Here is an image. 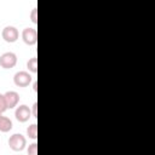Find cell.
<instances>
[{
  "label": "cell",
  "mask_w": 155,
  "mask_h": 155,
  "mask_svg": "<svg viewBox=\"0 0 155 155\" xmlns=\"http://www.w3.org/2000/svg\"><path fill=\"white\" fill-rule=\"evenodd\" d=\"M8 147L13 151H22L27 145V139L21 133H15L8 138Z\"/></svg>",
  "instance_id": "6da1fadb"
},
{
  "label": "cell",
  "mask_w": 155,
  "mask_h": 155,
  "mask_svg": "<svg viewBox=\"0 0 155 155\" xmlns=\"http://www.w3.org/2000/svg\"><path fill=\"white\" fill-rule=\"evenodd\" d=\"M33 78L31 75L25 70H19L13 75V82L18 87H27L30 85Z\"/></svg>",
  "instance_id": "7a4b0ae2"
},
{
  "label": "cell",
  "mask_w": 155,
  "mask_h": 155,
  "mask_svg": "<svg viewBox=\"0 0 155 155\" xmlns=\"http://www.w3.org/2000/svg\"><path fill=\"white\" fill-rule=\"evenodd\" d=\"M1 36H2V39H4L6 42L12 44V42H16V41L18 40V38H19V31H18V29H17L16 27H13V25H6V27L2 29V31H1Z\"/></svg>",
  "instance_id": "3957f363"
},
{
  "label": "cell",
  "mask_w": 155,
  "mask_h": 155,
  "mask_svg": "<svg viewBox=\"0 0 155 155\" xmlns=\"http://www.w3.org/2000/svg\"><path fill=\"white\" fill-rule=\"evenodd\" d=\"M22 40L24 44L29 45V46H33L38 42V31L35 28H30V27H27L22 30Z\"/></svg>",
  "instance_id": "277c9868"
},
{
  "label": "cell",
  "mask_w": 155,
  "mask_h": 155,
  "mask_svg": "<svg viewBox=\"0 0 155 155\" xmlns=\"http://www.w3.org/2000/svg\"><path fill=\"white\" fill-rule=\"evenodd\" d=\"M17 64V56L13 52H4L0 56V67L4 69H11Z\"/></svg>",
  "instance_id": "5b68a950"
},
{
  "label": "cell",
  "mask_w": 155,
  "mask_h": 155,
  "mask_svg": "<svg viewBox=\"0 0 155 155\" xmlns=\"http://www.w3.org/2000/svg\"><path fill=\"white\" fill-rule=\"evenodd\" d=\"M15 116H16L17 121H19V122H27L31 117V110H30V108L28 105L21 104L19 107L16 108Z\"/></svg>",
  "instance_id": "8992f818"
},
{
  "label": "cell",
  "mask_w": 155,
  "mask_h": 155,
  "mask_svg": "<svg viewBox=\"0 0 155 155\" xmlns=\"http://www.w3.org/2000/svg\"><path fill=\"white\" fill-rule=\"evenodd\" d=\"M5 99H6V104H7V109H12L15 107H17L18 102H19V94L16 91H7L4 93Z\"/></svg>",
  "instance_id": "52a82bcc"
},
{
  "label": "cell",
  "mask_w": 155,
  "mask_h": 155,
  "mask_svg": "<svg viewBox=\"0 0 155 155\" xmlns=\"http://www.w3.org/2000/svg\"><path fill=\"white\" fill-rule=\"evenodd\" d=\"M12 121L7 117V116H0V131L1 132H4V133H6V132H8V131H11L12 130Z\"/></svg>",
  "instance_id": "ba28073f"
},
{
  "label": "cell",
  "mask_w": 155,
  "mask_h": 155,
  "mask_svg": "<svg viewBox=\"0 0 155 155\" xmlns=\"http://www.w3.org/2000/svg\"><path fill=\"white\" fill-rule=\"evenodd\" d=\"M27 136L30 138V139H36L38 138V125L36 124H31L28 126L27 128Z\"/></svg>",
  "instance_id": "9c48e42d"
},
{
  "label": "cell",
  "mask_w": 155,
  "mask_h": 155,
  "mask_svg": "<svg viewBox=\"0 0 155 155\" xmlns=\"http://www.w3.org/2000/svg\"><path fill=\"white\" fill-rule=\"evenodd\" d=\"M27 68L29 71L31 73H38V58L36 57H31L29 58V61L27 62Z\"/></svg>",
  "instance_id": "30bf717a"
},
{
  "label": "cell",
  "mask_w": 155,
  "mask_h": 155,
  "mask_svg": "<svg viewBox=\"0 0 155 155\" xmlns=\"http://www.w3.org/2000/svg\"><path fill=\"white\" fill-rule=\"evenodd\" d=\"M27 151H28V155H38V143L34 142V143L29 144Z\"/></svg>",
  "instance_id": "8fae6325"
},
{
  "label": "cell",
  "mask_w": 155,
  "mask_h": 155,
  "mask_svg": "<svg viewBox=\"0 0 155 155\" xmlns=\"http://www.w3.org/2000/svg\"><path fill=\"white\" fill-rule=\"evenodd\" d=\"M7 110V104H6V99L4 93H0V113H5Z\"/></svg>",
  "instance_id": "7c38bea8"
},
{
  "label": "cell",
  "mask_w": 155,
  "mask_h": 155,
  "mask_svg": "<svg viewBox=\"0 0 155 155\" xmlns=\"http://www.w3.org/2000/svg\"><path fill=\"white\" fill-rule=\"evenodd\" d=\"M36 13H38V10H36V7H34V8L31 10V12H30V19H31V22H33L34 24H36V23H38Z\"/></svg>",
  "instance_id": "4fadbf2b"
},
{
  "label": "cell",
  "mask_w": 155,
  "mask_h": 155,
  "mask_svg": "<svg viewBox=\"0 0 155 155\" xmlns=\"http://www.w3.org/2000/svg\"><path fill=\"white\" fill-rule=\"evenodd\" d=\"M31 116H34V117H36L38 116V103L36 102H34V104L31 105Z\"/></svg>",
  "instance_id": "5bb4252c"
},
{
  "label": "cell",
  "mask_w": 155,
  "mask_h": 155,
  "mask_svg": "<svg viewBox=\"0 0 155 155\" xmlns=\"http://www.w3.org/2000/svg\"><path fill=\"white\" fill-rule=\"evenodd\" d=\"M36 88H38V84H36V81H34V84H33V90H34V92H36Z\"/></svg>",
  "instance_id": "9a60e30c"
},
{
  "label": "cell",
  "mask_w": 155,
  "mask_h": 155,
  "mask_svg": "<svg viewBox=\"0 0 155 155\" xmlns=\"http://www.w3.org/2000/svg\"><path fill=\"white\" fill-rule=\"evenodd\" d=\"M1 115H2V114H1V113H0V116H1Z\"/></svg>",
  "instance_id": "2e32d148"
}]
</instances>
